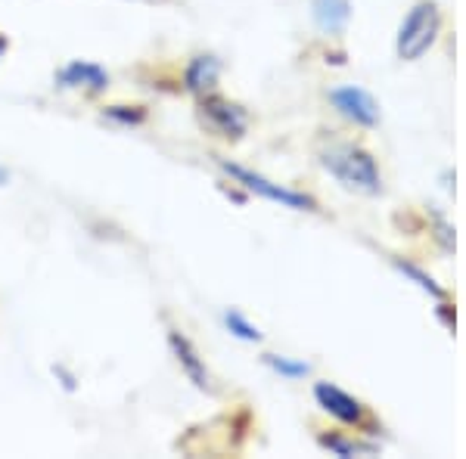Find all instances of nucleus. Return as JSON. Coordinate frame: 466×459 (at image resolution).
I'll list each match as a JSON object with an SVG mask.
<instances>
[{
	"label": "nucleus",
	"mask_w": 466,
	"mask_h": 459,
	"mask_svg": "<svg viewBox=\"0 0 466 459\" xmlns=\"http://www.w3.org/2000/svg\"><path fill=\"white\" fill-rule=\"evenodd\" d=\"M10 184V171L4 168V165H0V186H6Z\"/></svg>",
	"instance_id": "nucleus-16"
},
{
	"label": "nucleus",
	"mask_w": 466,
	"mask_h": 459,
	"mask_svg": "<svg viewBox=\"0 0 466 459\" xmlns=\"http://www.w3.org/2000/svg\"><path fill=\"white\" fill-rule=\"evenodd\" d=\"M6 47H10V41H6L4 35H0V59H4V54H6Z\"/></svg>",
	"instance_id": "nucleus-17"
},
{
	"label": "nucleus",
	"mask_w": 466,
	"mask_h": 459,
	"mask_svg": "<svg viewBox=\"0 0 466 459\" xmlns=\"http://www.w3.org/2000/svg\"><path fill=\"white\" fill-rule=\"evenodd\" d=\"M323 168L329 171L342 186L364 195H377L382 190V177L380 168L373 162V155L360 146H351V143H336V146L323 149Z\"/></svg>",
	"instance_id": "nucleus-1"
},
{
	"label": "nucleus",
	"mask_w": 466,
	"mask_h": 459,
	"mask_svg": "<svg viewBox=\"0 0 466 459\" xmlns=\"http://www.w3.org/2000/svg\"><path fill=\"white\" fill-rule=\"evenodd\" d=\"M314 397H318V404L329 413V416L339 419V423H345V425L364 423V404H360L358 397H351L349 391L329 385V382H318V385H314Z\"/></svg>",
	"instance_id": "nucleus-6"
},
{
	"label": "nucleus",
	"mask_w": 466,
	"mask_h": 459,
	"mask_svg": "<svg viewBox=\"0 0 466 459\" xmlns=\"http://www.w3.org/2000/svg\"><path fill=\"white\" fill-rule=\"evenodd\" d=\"M103 115H106L109 122H118V125H140L147 118V112L140 106H109Z\"/></svg>",
	"instance_id": "nucleus-14"
},
{
	"label": "nucleus",
	"mask_w": 466,
	"mask_h": 459,
	"mask_svg": "<svg viewBox=\"0 0 466 459\" xmlns=\"http://www.w3.org/2000/svg\"><path fill=\"white\" fill-rule=\"evenodd\" d=\"M56 81L66 90H87V94H103L109 87L106 69H100L96 63H87V59H75V63L63 65L56 72Z\"/></svg>",
	"instance_id": "nucleus-8"
},
{
	"label": "nucleus",
	"mask_w": 466,
	"mask_h": 459,
	"mask_svg": "<svg viewBox=\"0 0 466 459\" xmlns=\"http://www.w3.org/2000/svg\"><path fill=\"white\" fill-rule=\"evenodd\" d=\"M218 78H221V63H218L215 56H193L190 65H187V72H184L187 90H190V94H197V96L215 94Z\"/></svg>",
	"instance_id": "nucleus-9"
},
{
	"label": "nucleus",
	"mask_w": 466,
	"mask_h": 459,
	"mask_svg": "<svg viewBox=\"0 0 466 459\" xmlns=\"http://www.w3.org/2000/svg\"><path fill=\"white\" fill-rule=\"evenodd\" d=\"M320 444L327 450H333L336 456H358V454H373V447H364V444H355V441H342V438H333V434H329V438H320Z\"/></svg>",
	"instance_id": "nucleus-13"
},
{
	"label": "nucleus",
	"mask_w": 466,
	"mask_h": 459,
	"mask_svg": "<svg viewBox=\"0 0 466 459\" xmlns=\"http://www.w3.org/2000/svg\"><path fill=\"white\" fill-rule=\"evenodd\" d=\"M199 112H202V122H206L218 137H243L246 127H249V115H246L243 106L230 100H221V96L208 94L199 96Z\"/></svg>",
	"instance_id": "nucleus-4"
},
{
	"label": "nucleus",
	"mask_w": 466,
	"mask_h": 459,
	"mask_svg": "<svg viewBox=\"0 0 466 459\" xmlns=\"http://www.w3.org/2000/svg\"><path fill=\"white\" fill-rule=\"evenodd\" d=\"M439 25H441L439 6H435L432 0H420L408 13V19L401 22V28H398V41H395L398 56H401L404 63H413V59L423 56L435 44Z\"/></svg>",
	"instance_id": "nucleus-2"
},
{
	"label": "nucleus",
	"mask_w": 466,
	"mask_h": 459,
	"mask_svg": "<svg viewBox=\"0 0 466 459\" xmlns=\"http://www.w3.org/2000/svg\"><path fill=\"white\" fill-rule=\"evenodd\" d=\"M224 326H228V333L237 335L239 342H261L258 326H252V323L246 320L239 311H228V314H224Z\"/></svg>",
	"instance_id": "nucleus-11"
},
{
	"label": "nucleus",
	"mask_w": 466,
	"mask_h": 459,
	"mask_svg": "<svg viewBox=\"0 0 466 459\" xmlns=\"http://www.w3.org/2000/svg\"><path fill=\"white\" fill-rule=\"evenodd\" d=\"M329 103L336 106L342 118H349V122H355L360 127H373L380 122V106L377 100H373L370 94H367L364 87H336L333 94H329Z\"/></svg>",
	"instance_id": "nucleus-5"
},
{
	"label": "nucleus",
	"mask_w": 466,
	"mask_h": 459,
	"mask_svg": "<svg viewBox=\"0 0 466 459\" xmlns=\"http://www.w3.org/2000/svg\"><path fill=\"white\" fill-rule=\"evenodd\" d=\"M395 264H398V270H401V274H408L410 280H417L420 289H426V292H430V295H435V298H441V295H445V292H441L439 285L432 283V276H426L423 270H417L413 264H404V261H395Z\"/></svg>",
	"instance_id": "nucleus-15"
},
{
	"label": "nucleus",
	"mask_w": 466,
	"mask_h": 459,
	"mask_svg": "<svg viewBox=\"0 0 466 459\" xmlns=\"http://www.w3.org/2000/svg\"><path fill=\"white\" fill-rule=\"evenodd\" d=\"M168 348H171V354H175L177 366L184 370V375L193 382V385H197L199 391H212V375H208L206 364H202L199 351L193 348V342L180 333V329H168Z\"/></svg>",
	"instance_id": "nucleus-7"
},
{
	"label": "nucleus",
	"mask_w": 466,
	"mask_h": 459,
	"mask_svg": "<svg viewBox=\"0 0 466 459\" xmlns=\"http://www.w3.org/2000/svg\"><path fill=\"white\" fill-rule=\"evenodd\" d=\"M311 19L320 32L339 35L351 19V4L349 0H311Z\"/></svg>",
	"instance_id": "nucleus-10"
},
{
	"label": "nucleus",
	"mask_w": 466,
	"mask_h": 459,
	"mask_svg": "<svg viewBox=\"0 0 466 459\" xmlns=\"http://www.w3.org/2000/svg\"><path fill=\"white\" fill-rule=\"evenodd\" d=\"M218 165H221L224 175L237 180L243 190L261 195V199L277 202V205H287V208H296V212H311L314 208V199H308V195H302V193H292L280 184H270L268 177L255 175V171H249V168H239V165H230V162H218Z\"/></svg>",
	"instance_id": "nucleus-3"
},
{
	"label": "nucleus",
	"mask_w": 466,
	"mask_h": 459,
	"mask_svg": "<svg viewBox=\"0 0 466 459\" xmlns=\"http://www.w3.org/2000/svg\"><path fill=\"white\" fill-rule=\"evenodd\" d=\"M265 364H268L274 373L287 375V379H302V375L311 373V366H308V364H296V360H289V357H277V354H268Z\"/></svg>",
	"instance_id": "nucleus-12"
}]
</instances>
